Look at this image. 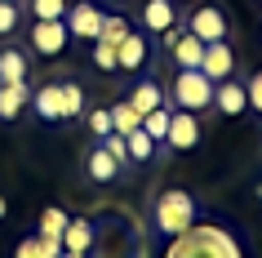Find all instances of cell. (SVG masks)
I'll return each instance as SVG.
<instances>
[{"label":"cell","mask_w":262,"mask_h":258,"mask_svg":"<svg viewBox=\"0 0 262 258\" xmlns=\"http://www.w3.org/2000/svg\"><path fill=\"white\" fill-rule=\"evenodd\" d=\"M169 107L178 111H209L213 107V81H209L200 67H178L173 85H169Z\"/></svg>","instance_id":"obj_3"},{"label":"cell","mask_w":262,"mask_h":258,"mask_svg":"<svg viewBox=\"0 0 262 258\" xmlns=\"http://www.w3.org/2000/svg\"><path fill=\"white\" fill-rule=\"evenodd\" d=\"M5 214H9V201H5V196H0V218H5Z\"/></svg>","instance_id":"obj_32"},{"label":"cell","mask_w":262,"mask_h":258,"mask_svg":"<svg viewBox=\"0 0 262 258\" xmlns=\"http://www.w3.org/2000/svg\"><path fill=\"white\" fill-rule=\"evenodd\" d=\"M258 5H262V0H258Z\"/></svg>","instance_id":"obj_36"},{"label":"cell","mask_w":262,"mask_h":258,"mask_svg":"<svg viewBox=\"0 0 262 258\" xmlns=\"http://www.w3.org/2000/svg\"><path fill=\"white\" fill-rule=\"evenodd\" d=\"M124 147H129L134 161H151V156H156V138H147V134H142V125H138L134 134H124Z\"/></svg>","instance_id":"obj_23"},{"label":"cell","mask_w":262,"mask_h":258,"mask_svg":"<svg viewBox=\"0 0 262 258\" xmlns=\"http://www.w3.org/2000/svg\"><path fill=\"white\" fill-rule=\"evenodd\" d=\"M94 67H98V71H120V67H116V45L94 41Z\"/></svg>","instance_id":"obj_26"},{"label":"cell","mask_w":262,"mask_h":258,"mask_svg":"<svg viewBox=\"0 0 262 258\" xmlns=\"http://www.w3.org/2000/svg\"><path fill=\"white\" fill-rule=\"evenodd\" d=\"M31 18L45 23V18H67V0H31Z\"/></svg>","instance_id":"obj_24"},{"label":"cell","mask_w":262,"mask_h":258,"mask_svg":"<svg viewBox=\"0 0 262 258\" xmlns=\"http://www.w3.org/2000/svg\"><path fill=\"white\" fill-rule=\"evenodd\" d=\"M245 94H249V107L262 116V71H253V81L245 85Z\"/></svg>","instance_id":"obj_30"},{"label":"cell","mask_w":262,"mask_h":258,"mask_svg":"<svg viewBox=\"0 0 262 258\" xmlns=\"http://www.w3.org/2000/svg\"><path fill=\"white\" fill-rule=\"evenodd\" d=\"M67 41H71V31H67L62 18H45V23L31 27V49L45 54V58H58L62 49H67Z\"/></svg>","instance_id":"obj_5"},{"label":"cell","mask_w":262,"mask_h":258,"mask_svg":"<svg viewBox=\"0 0 262 258\" xmlns=\"http://www.w3.org/2000/svg\"><path fill=\"white\" fill-rule=\"evenodd\" d=\"M107 111H111V134H134V129L142 125V116L129 107V103H111Z\"/></svg>","instance_id":"obj_19"},{"label":"cell","mask_w":262,"mask_h":258,"mask_svg":"<svg viewBox=\"0 0 262 258\" xmlns=\"http://www.w3.org/2000/svg\"><path fill=\"white\" fill-rule=\"evenodd\" d=\"M14 258H49V249H45V241H40V231H36V236H27V241H18Z\"/></svg>","instance_id":"obj_28"},{"label":"cell","mask_w":262,"mask_h":258,"mask_svg":"<svg viewBox=\"0 0 262 258\" xmlns=\"http://www.w3.org/2000/svg\"><path fill=\"white\" fill-rule=\"evenodd\" d=\"M14 5H18V0H14Z\"/></svg>","instance_id":"obj_35"},{"label":"cell","mask_w":262,"mask_h":258,"mask_svg":"<svg viewBox=\"0 0 262 258\" xmlns=\"http://www.w3.org/2000/svg\"><path fill=\"white\" fill-rule=\"evenodd\" d=\"M165 258H245V249H240L231 227H222V223H191L187 231L169 236Z\"/></svg>","instance_id":"obj_1"},{"label":"cell","mask_w":262,"mask_h":258,"mask_svg":"<svg viewBox=\"0 0 262 258\" xmlns=\"http://www.w3.org/2000/svg\"><path fill=\"white\" fill-rule=\"evenodd\" d=\"M151 58V45H147V31H129L120 45H116V67L120 71H142Z\"/></svg>","instance_id":"obj_10"},{"label":"cell","mask_w":262,"mask_h":258,"mask_svg":"<svg viewBox=\"0 0 262 258\" xmlns=\"http://www.w3.org/2000/svg\"><path fill=\"white\" fill-rule=\"evenodd\" d=\"M213 107H218L222 116H245V111H249V94H245V85L235 81V76L218 81V85H213Z\"/></svg>","instance_id":"obj_11"},{"label":"cell","mask_w":262,"mask_h":258,"mask_svg":"<svg viewBox=\"0 0 262 258\" xmlns=\"http://www.w3.org/2000/svg\"><path fill=\"white\" fill-rule=\"evenodd\" d=\"M165 49L173 54V63H178V67H200V58H205V41H195L191 31L178 27V23L165 31Z\"/></svg>","instance_id":"obj_6"},{"label":"cell","mask_w":262,"mask_h":258,"mask_svg":"<svg viewBox=\"0 0 262 258\" xmlns=\"http://www.w3.org/2000/svg\"><path fill=\"white\" fill-rule=\"evenodd\" d=\"M67 31L76 41H98V27H102V9H98L94 0H80V5H71L67 9Z\"/></svg>","instance_id":"obj_8"},{"label":"cell","mask_w":262,"mask_h":258,"mask_svg":"<svg viewBox=\"0 0 262 258\" xmlns=\"http://www.w3.org/2000/svg\"><path fill=\"white\" fill-rule=\"evenodd\" d=\"M129 107L138 111V116H147V111H156V107H165V89L151 81V76H142L134 89H129V98H124Z\"/></svg>","instance_id":"obj_13"},{"label":"cell","mask_w":262,"mask_h":258,"mask_svg":"<svg viewBox=\"0 0 262 258\" xmlns=\"http://www.w3.org/2000/svg\"><path fill=\"white\" fill-rule=\"evenodd\" d=\"M102 147H107L111 151V156H116V161H129V147H124V134H107V138H102Z\"/></svg>","instance_id":"obj_31"},{"label":"cell","mask_w":262,"mask_h":258,"mask_svg":"<svg viewBox=\"0 0 262 258\" xmlns=\"http://www.w3.org/2000/svg\"><path fill=\"white\" fill-rule=\"evenodd\" d=\"M62 227H67V214L49 205V209L40 214V236H58V241H62Z\"/></svg>","instance_id":"obj_25"},{"label":"cell","mask_w":262,"mask_h":258,"mask_svg":"<svg viewBox=\"0 0 262 258\" xmlns=\"http://www.w3.org/2000/svg\"><path fill=\"white\" fill-rule=\"evenodd\" d=\"M178 5H182V0H178Z\"/></svg>","instance_id":"obj_37"},{"label":"cell","mask_w":262,"mask_h":258,"mask_svg":"<svg viewBox=\"0 0 262 258\" xmlns=\"http://www.w3.org/2000/svg\"><path fill=\"white\" fill-rule=\"evenodd\" d=\"M200 71H205V76H209L213 85H218V81H227V76H235V49H231V41H213V45H205Z\"/></svg>","instance_id":"obj_9"},{"label":"cell","mask_w":262,"mask_h":258,"mask_svg":"<svg viewBox=\"0 0 262 258\" xmlns=\"http://www.w3.org/2000/svg\"><path fill=\"white\" fill-rule=\"evenodd\" d=\"M258 41H262V31H258Z\"/></svg>","instance_id":"obj_34"},{"label":"cell","mask_w":262,"mask_h":258,"mask_svg":"<svg viewBox=\"0 0 262 258\" xmlns=\"http://www.w3.org/2000/svg\"><path fill=\"white\" fill-rule=\"evenodd\" d=\"M84 169H89V178H94V183H116V178H120V161H116V156H111V151L102 147V143H98V147L89 151Z\"/></svg>","instance_id":"obj_16"},{"label":"cell","mask_w":262,"mask_h":258,"mask_svg":"<svg viewBox=\"0 0 262 258\" xmlns=\"http://www.w3.org/2000/svg\"><path fill=\"white\" fill-rule=\"evenodd\" d=\"M14 31H18V5L0 0V36H14Z\"/></svg>","instance_id":"obj_29"},{"label":"cell","mask_w":262,"mask_h":258,"mask_svg":"<svg viewBox=\"0 0 262 258\" xmlns=\"http://www.w3.org/2000/svg\"><path fill=\"white\" fill-rule=\"evenodd\" d=\"M195 209H200V205H195V196L187 187H165L156 196V231H160L165 241L178 236V231H187L195 223Z\"/></svg>","instance_id":"obj_2"},{"label":"cell","mask_w":262,"mask_h":258,"mask_svg":"<svg viewBox=\"0 0 262 258\" xmlns=\"http://www.w3.org/2000/svg\"><path fill=\"white\" fill-rule=\"evenodd\" d=\"M182 27L191 31L195 41L213 45V41H227V36H231V14L222 9L218 0H200L191 14H187V23H182Z\"/></svg>","instance_id":"obj_4"},{"label":"cell","mask_w":262,"mask_h":258,"mask_svg":"<svg viewBox=\"0 0 262 258\" xmlns=\"http://www.w3.org/2000/svg\"><path fill=\"white\" fill-rule=\"evenodd\" d=\"M62 258H89V254H67V249H62Z\"/></svg>","instance_id":"obj_33"},{"label":"cell","mask_w":262,"mask_h":258,"mask_svg":"<svg viewBox=\"0 0 262 258\" xmlns=\"http://www.w3.org/2000/svg\"><path fill=\"white\" fill-rule=\"evenodd\" d=\"M169 116H173V107H156V111H147L142 116V134L147 138H156V143H165V134H169Z\"/></svg>","instance_id":"obj_20"},{"label":"cell","mask_w":262,"mask_h":258,"mask_svg":"<svg viewBox=\"0 0 262 258\" xmlns=\"http://www.w3.org/2000/svg\"><path fill=\"white\" fill-rule=\"evenodd\" d=\"M62 249H67V254H89V249H94V223H89V218H67V227H62Z\"/></svg>","instance_id":"obj_14"},{"label":"cell","mask_w":262,"mask_h":258,"mask_svg":"<svg viewBox=\"0 0 262 258\" xmlns=\"http://www.w3.org/2000/svg\"><path fill=\"white\" fill-rule=\"evenodd\" d=\"M173 23H178V0H147L142 5V31L165 36Z\"/></svg>","instance_id":"obj_12"},{"label":"cell","mask_w":262,"mask_h":258,"mask_svg":"<svg viewBox=\"0 0 262 258\" xmlns=\"http://www.w3.org/2000/svg\"><path fill=\"white\" fill-rule=\"evenodd\" d=\"M27 81V54L23 49H0V85Z\"/></svg>","instance_id":"obj_18"},{"label":"cell","mask_w":262,"mask_h":258,"mask_svg":"<svg viewBox=\"0 0 262 258\" xmlns=\"http://www.w3.org/2000/svg\"><path fill=\"white\" fill-rule=\"evenodd\" d=\"M62 85V121H76L84 111V89H80V81H58Z\"/></svg>","instance_id":"obj_22"},{"label":"cell","mask_w":262,"mask_h":258,"mask_svg":"<svg viewBox=\"0 0 262 258\" xmlns=\"http://www.w3.org/2000/svg\"><path fill=\"white\" fill-rule=\"evenodd\" d=\"M27 103H31L27 81H18V85H0V121H18Z\"/></svg>","instance_id":"obj_17"},{"label":"cell","mask_w":262,"mask_h":258,"mask_svg":"<svg viewBox=\"0 0 262 258\" xmlns=\"http://www.w3.org/2000/svg\"><path fill=\"white\" fill-rule=\"evenodd\" d=\"M129 18L124 14H102V27H98V41H107V45H120L124 36H129Z\"/></svg>","instance_id":"obj_21"},{"label":"cell","mask_w":262,"mask_h":258,"mask_svg":"<svg viewBox=\"0 0 262 258\" xmlns=\"http://www.w3.org/2000/svg\"><path fill=\"white\" fill-rule=\"evenodd\" d=\"M165 143H169L173 151H191V147H200V116H195V111H178V107H173Z\"/></svg>","instance_id":"obj_7"},{"label":"cell","mask_w":262,"mask_h":258,"mask_svg":"<svg viewBox=\"0 0 262 258\" xmlns=\"http://www.w3.org/2000/svg\"><path fill=\"white\" fill-rule=\"evenodd\" d=\"M31 107H36L40 121H62V85H58V81L40 85V89L31 94Z\"/></svg>","instance_id":"obj_15"},{"label":"cell","mask_w":262,"mask_h":258,"mask_svg":"<svg viewBox=\"0 0 262 258\" xmlns=\"http://www.w3.org/2000/svg\"><path fill=\"white\" fill-rule=\"evenodd\" d=\"M89 134H94L98 143L111 134V111H107V107H94V111H89Z\"/></svg>","instance_id":"obj_27"}]
</instances>
